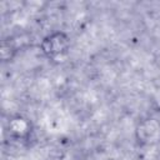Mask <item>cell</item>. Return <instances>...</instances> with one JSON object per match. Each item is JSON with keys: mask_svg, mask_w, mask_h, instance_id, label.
Masks as SVG:
<instances>
[{"mask_svg": "<svg viewBox=\"0 0 160 160\" xmlns=\"http://www.w3.org/2000/svg\"><path fill=\"white\" fill-rule=\"evenodd\" d=\"M71 46V39L68 32L61 31V30H55L49 34H46L39 44L41 54L52 61L61 60L64 59Z\"/></svg>", "mask_w": 160, "mask_h": 160, "instance_id": "cell-1", "label": "cell"}, {"mask_svg": "<svg viewBox=\"0 0 160 160\" xmlns=\"http://www.w3.org/2000/svg\"><path fill=\"white\" fill-rule=\"evenodd\" d=\"M18 51H19V46L16 45L15 39L6 38V39L1 40V44H0V58H1V61L4 64L12 61L14 58L16 56Z\"/></svg>", "mask_w": 160, "mask_h": 160, "instance_id": "cell-4", "label": "cell"}, {"mask_svg": "<svg viewBox=\"0 0 160 160\" xmlns=\"http://www.w3.org/2000/svg\"><path fill=\"white\" fill-rule=\"evenodd\" d=\"M6 131L12 139L26 141L32 134V124L28 118L18 114L9 119Z\"/></svg>", "mask_w": 160, "mask_h": 160, "instance_id": "cell-3", "label": "cell"}, {"mask_svg": "<svg viewBox=\"0 0 160 160\" xmlns=\"http://www.w3.org/2000/svg\"><path fill=\"white\" fill-rule=\"evenodd\" d=\"M135 140L141 148L156 146L160 144V120L154 116L141 119L135 128Z\"/></svg>", "mask_w": 160, "mask_h": 160, "instance_id": "cell-2", "label": "cell"}]
</instances>
